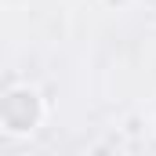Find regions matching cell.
<instances>
[{"mask_svg":"<svg viewBox=\"0 0 156 156\" xmlns=\"http://www.w3.org/2000/svg\"><path fill=\"white\" fill-rule=\"evenodd\" d=\"M0 116L11 131H29L37 123V98L29 91H15L0 102Z\"/></svg>","mask_w":156,"mask_h":156,"instance_id":"obj_1","label":"cell"}]
</instances>
